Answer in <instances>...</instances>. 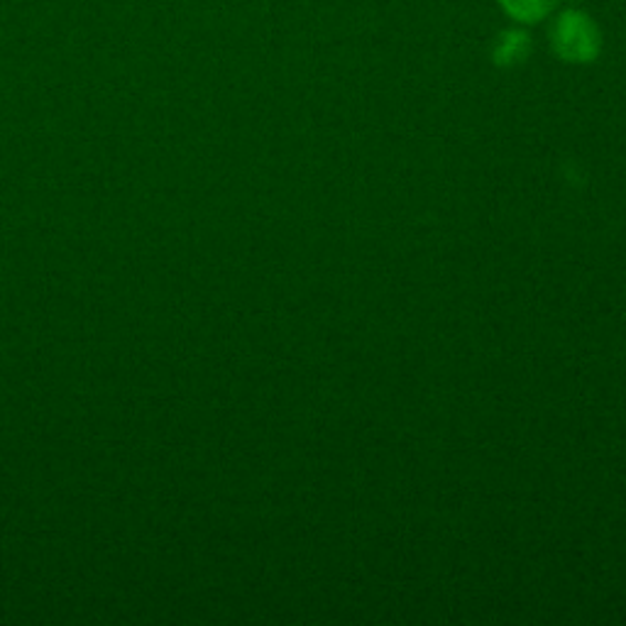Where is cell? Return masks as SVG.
Segmentation results:
<instances>
[{
	"label": "cell",
	"instance_id": "1",
	"mask_svg": "<svg viewBox=\"0 0 626 626\" xmlns=\"http://www.w3.org/2000/svg\"><path fill=\"white\" fill-rule=\"evenodd\" d=\"M553 48L561 56L571 62H587L593 60L599 48V34L590 18L575 10H567L559 18L551 32Z\"/></svg>",
	"mask_w": 626,
	"mask_h": 626
},
{
	"label": "cell",
	"instance_id": "2",
	"mask_svg": "<svg viewBox=\"0 0 626 626\" xmlns=\"http://www.w3.org/2000/svg\"><path fill=\"white\" fill-rule=\"evenodd\" d=\"M559 0H502L504 10L521 22H536L546 18Z\"/></svg>",
	"mask_w": 626,
	"mask_h": 626
},
{
	"label": "cell",
	"instance_id": "3",
	"mask_svg": "<svg viewBox=\"0 0 626 626\" xmlns=\"http://www.w3.org/2000/svg\"><path fill=\"white\" fill-rule=\"evenodd\" d=\"M526 50H529V38L524 32H507L502 34L500 48H497V62L514 64L526 54Z\"/></svg>",
	"mask_w": 626,
	"mask_h": 626
}]
</instances>
